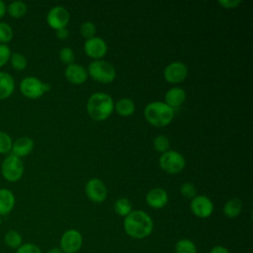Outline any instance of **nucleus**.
Instances as JSON below:
<instances>
[{
	"label": "nucleus",
	"mask_w": 253,
	"mask_h": 253,
	"mask_svg": "<svg viewBox=\"0 0 253 253\" xmlns=\"http://www.w3.org/2000/svg\"><path fill=\"white\" fill-rule=\"evenodd\" d=\"M46 253H63L59 247H52Z\"/></svg>",
	"instance_id": "obj_39"
},
{
	"label": "nucleus",
	"mask_w": 253,
	"mask_h": 253,
	"mask_svg": "<svg viewBox=\"0 0 253 253\" xmlns=\"http://www.w3.org/2000/svg\"><path fill=\"white\" fill-rule=\"evenodd\" d=\"M15 196L9 189H0V216L9 214L15 207Z\"/></svg>",
	"instance_id": "obj_17"
},
{
	"label": "nucleus",
	"mask_w": 253,
	"mask_h": 253,
	"mask_svg": "<svg viewBox=\"0 0 253 253\" xmlns=\"http://www.w3.org/2000/svg\"><path fill=\"white\" fill-rule=\"evenodd\" d=\"M34 148V140L28 136H21L13 141L11 152L15 156L21 158L32 152Z\"/></svg>",
	"instance_id": "obj_16"
},
{
	"label": "nucleus",
	"mask_w": 253,
	"mask_h": 253,
	"mask_svg": "<svg viewBox=\"0 0 253 253\" xmlns=\"http://www.w3.org/2000/svg\"><path fill=\"white\" fill-rule=\"evenodd\" d=\"M50 90V85L44 83L37 77H25L20 83L21 93L29 99H38L43 95L44 92Z\"/></svg>",
	"instance_id": "obj_6"
},
{
	"label": "nucleus",
	"mask_w": 253,
	"mask_h": 253,
	"mask_svg": "<svg viewBox=\"0 0 253 253\" xmlns=\"http://www.w3.org/2000/svg\"><path fill=\"white\" fill-rule=\"evenodd\" d=\"M241 3V0H218V4L224 8H234Z\"/></svg>",
	"instance_id": "obj_35"
},
{
	"label": "nucleus",
	"mask_w": 253,
	"mask_h": 253,
	"mask_svg": "<svg viewBox=\"0 0 253 253\" xmlns=\"http://www.w3.org/2000/svg\"><path fill=\"white\" fill-rule=\"evenodd\" d=\"M180 192L185 198L191 199V200L197 196V189L194 186V184L190 182H186L182 184L180 187Z\"/></svg>",
	"instance_id": "obj_31"
},
{
	"label": "nucleus",
	"mask_w": 253,
	"mask_h": 253,
	"mask_svg": "<svg viewBox=\"0 0 253 253\" xmlns=\"http://www.w3.org/2000/svg\"><path fill=\"white\" fill-rule=\"evenodd\" d=\"M126 233L135 239H142L151 234L153 229L152 218L143 211H131L124 220Z\"/></svg>",
	"instance_id": "obj_1"
},
{
	"label": "nucleus",
	"mask_w": 253,
	"mask_h": 253,
	"mask_svg": "<svg viewBox=\"0 0 253 253\" xmlns=\"http://www.w3.org/2000/svg\"><path fill=\"white\" fill-rule=\"evenodd\" d=\"M161 168L169 174H176L183 170L186 161L183 155L175 150H167L159 158Z\"/></svg>",
	"instance_id": "obj_7"
},
{
	"label": "nucleus",
	"mask_w": 253,
	"mask_h": 253,
	"mask_svg": "<svg viewBox=\"0 0 253 253\" xmlns=\"http://www.w3.org/2000/svg\"><path fill=\"white\" fill-rule=\"evenodd\" d=\"M210 253H229L228 249L224 246H221V245H216V246H213Z\"/></svg>",
	"instance_id": "obj_37"
},
{
	"label": "nucleus",
	"mask_w": 253,
	"mask_h": 253,
	"mask_svg": "<svg viewBox=\"0 0 253 253\" xmlns=\"http://www.w3.org/2000/svg\"><path fill=\"white\" fill-rule=\"evenodd\" d=\"M27 11H28L27 4L20 0L11 2L6 8V13H8L9 16L14 19H20L24 17Z\"/></svg>",
	"instance_id": "obj_20"
},
{
	"label": "nucleus",
	"mask_w": 253,
	"mask_h": 253,
	"mask_svg": "<svg viewBox=\"0 0 253 253\" xmlns=\"http://www.w3.org/2000/svg\"><path fill=\"white\" fill-rule=\"evenodd\" d=\"M153 146L156 151L164 153L169 149V146H170L169 139L165 135H162V134L156 135L153 139Z\"/></svg>",
	"instance_id": "obj_29"
},
{
	"label": "nucleus",
	"mask_w": 253,
	"mask_h": 253,
	"mask_svg": "<svg viewBox=\"0 0 253 253\" xmlns=\"http://www.w3.org/2000/svg\"><path fill=\"white\" fill-rule=\"evenodd\" d=\"M114 210L119 215L126 217L132 211V205L128 199L119 198L114 204Z\"/></svg>",
	"instance_id": "obj_24"
},
{
	"label": "nucleus",
	"mask_w": 253,
	"mask_h": 253,
	"mask_svg": "<svg viewBox=\"0 0 253 253\" xmlns=\"http://www.w3.org/2000/svg\"><path fill=\"white\" fill-rule=\"evenodd\" d=\"M144 116L155 126H167L174 117V110L164 102H151L144 109Z\"/></svg>",
	"instance_id": "obj_3"
},
{
	"label": "nucleus",
	"mask_w": 253,
	"mask_h": 253,
	"mask_svg": "<svg viewBox=\"0 0 253 253\" xmlns=\"http://www.w3.org/2000/svg\"><path fill=\"white\" fill-rule=\"evenodd\" d=\"M83 238L76 229L66 230L60 237L59 248L63 253H76L82 246Z\"/></svg>",
	"instance_id": "obj_8"
},
{
	"label": "nucleus",
	"mask_w": 253,
	"mask_h": 253,
	"mask_svg": "<svg viewBox=\"0 0 253 253\" xmlns=\"http://www.w3.org/2000/svg\"><path fill=\"white\" fill-rule=\"evenodd\" d=\"M175 252L176 253H198L196 244L188 239L182 238L178 240L175 244Z\"/></svg>",
	"instance_id": "obj_25"
},
{
	"label": "nucleus",
	"mask_w": 253,
	"mask_h": 253,
	"mask_svg": "<svg viewBox=\"0 0 253 253\" xmlns=\"http://www.w3.org/2000/svg\"><path fill=\"white\" fill-rule=\"evenodd\" d=\"M12 144L13 140L11 136L7 132L0 130V154L9 153L12 149Z\"/></svg>",
	"instance_id": "obj_28"
},
{
	"label": "nucleus",
	"mask_w": 253,
	"mask_h": 253,
	"mask_svg": "<svg viewBox=\"0 0 253 253\" xmlns=\"http://www.w3.org/2000/svg\"><path fill=\"white\" fill-rule=\"evenodd\" d=\"M11 49L8 44L0 43V67H3L10 59Z\"/></svg>",
	"instance_id": "obj_34"
},
{
	"label": "nucleus",
	"mask_w": 253,
	"mask_h": 253,
	"mask_svg": "<svg viewBox=\"0 0 253 253\" xmlns=\"http://www.w3.org/2000/svg\"><path fill=\"white\" fill-rule=\"evenodd\" d=\"M107 43L100 37H92L87 39L84 43V50L87 55L93 58H100L107 52Z\"/></svg>",
	"instance_id": "obj_13"
},
{
	"label": "nucleus",
	"mask_w": 253,
	"mask_h": 253,
	"mask_svg": "<svg viewBox=\"0 0 253 253\" xmlns=\"http://www.w3.org/2000/svg\"><path fill=\"white\" fill-rule=\"evenodd\" d=\"M15 90V81L11 74L0 71V100L9 98Z\"/></svg>",
	"instance_id": "obj_19"
},
{
	"label": "nucleus",
	"mask_w": 253,
	"mask_h": 253,
	"mask_svg": "<svg viewBox=\"0 0 253 253\" xmlns=\"http://www.w3.org/2000/svg\"><path fill=\"white\" fill-rule=\"evenodd\" d=\"M4 243L11 249H18L23 244L22 234L15 229H10L4 235Z\"/></svg>",
	"instance_id": "obj_22"
},
{
	"label": "nucleus",
	"mask_w": 253,
	"mask_h": 253,
	"mask_svg": "<svg viewBox=\"0 0 253 253\" xmlns=\"http://www.w3.org/2000/svg\"><path fill=\"white\" fill-rule=\"evenodd\" d=\"M190 207L193 213L200 218L209 217L213 211L212 202L208 197L203 195L196 196L195 198H193Z\"/></svg>",
	"instance_id": "obj_11"
},
{
	"label": "nucleus",
	"mask_w": 253,
	"mask_h": 253,
	"mask_svg": "<svg viewBox=\"0 0 253 253\" xmlns=\"http://www.w3.org/2000/svg\"><path fill=\"white\" fill-rule=\"evenodd\" d=\"M85 192L87 197L95 203H102L107 198L106 185L101 179L98 178H92L87 182Z\"/></svg>",
	"instance_id": "obj_10"
},
{
	"label": "nucleus",
	"mask_w": 253,
	"mask_h": 253,
	"mask_svg": "<svg viewBox=\"0 0 253 253\" xmlns=\"http://www.w3.org/2000/svg\"><path fill=\"white\" fill-rule=\"evenodd\" d=\"M13 36L12 27L5 22H0V43L8 44V42L12 41Z\"/></svg>",
	"instance_id": "obj_27"
},
{
	"label": "nucleus",
	"mask_w": 253,
	"mask_h": 253,
	"mask_svg": "<svg viewBox=\"0 0 253 253\" xmlns=\"http://www.w3.org/2000/svg\"><path fill=\"white\" fill-rule=\"evenodd\" d=\"M146 203L153 209H161L168 202V195L163 188H153L146 194Z\"/></svg>",
	"instance_id": "obj_15"
},
{
	"label": "nucleus",
	"mask_w": 253,
	"mask_h": 253,
	"mask_svg": "<svg viewBox=\"0 0 253 253\" xmlns=\"http://www.w3.org/2000/svg\"><path fill=\"white\" fill-rule=\"evenodd\" d=\"M68 35H69V32L66 28H60V29L56 30V37L60 40L66 39L68 37Z\"/></svg>",
	"instance_id": "obj_36"
},
{
	"label": "nucleus",
	"mask_w": 253,
	"mask_h": 253,
	"mask_svg": "<svg viewBox=\"0 0 253 253\" xmlns=\"http://www.w3.org/2000/svg\"><path fill=\"white\" fill-rule=\"evenodd\" d=\"M64 75L69 82L73 84H81L87 79L88 72L84 66L76 63H71L68 64L65 68Z\"/></svg>",
	"instance_id": "obj_14"
},
{
	"label": "nucleus",
	"mask_w": 253,
	"mask_h": 253,
	"mask_svg": "<svg viewBox=\"0 0 253 253\" xmlns=\"http://www.w3.org/2000/svg\"><path fill=\"white\" fill-rule=\"evenodd\" d=\"M9 61H10L11 66L15 70H17V71L24 70L27 67V64H28L27 58L25 57L24 54H22L20 52H13V53H11Z\"/></svg>",
	"instance_id": "obj_26"
},
{
	"label": "nucleus",
	"mask_w": 253,
	"mask_h": 253,
	"mask_svg": "<svg viewBox=\"0 0 253 253\" xmlns=\"http://www.w3.org/2000/svg\"><path fill=\"white\" fill-rule=\"evenodd\" d=\"M2 177L9 182H17L24 174V163L14 154L7 155L1 163Z\"/></svg>",
	"instance_id": "obj_5"
},
{
	"label": "nucleus",
	"mask_w": 253,
	"mask_h": 253,
	"mask_svg": "<svg viewBox=\"0 0 253 253\" xmlns=\"http://www.w3.org/2000/svg\"><path fill=\"white\" fill-rule=\"evenodd\" d=\"M80 33L86 39H90V38L94 37V35L96 33V27H95L94 23L91 21H86V22L82 23L80 26Z\"/></svg>",
	"instance_id": "obj_30"
},
{
	"label": "nucleus",
	"mask_w": 253,
	"mask_h": 253,
	"mask_svg": "<svg viewBox=\"0 0 253 253\" xmlns=\"http://www.w3.org/2000/svg\"><path fill=\"white\" fill-rule=\"evenodd\" d=\"M6 8H7V5L2 0H0V19H2L6 14Z\"/></svg>",
	"instance_id": "obj_38"
},
{
	"label": "nucleus",
	"mask_w": 253,
	"mask_h": 253,
	"mask_svg": "<svg viewBox=\"0 0 253 253\" xmlns=\"http://www.w3.org/2000/svg\"><path fill=\"white\" fill-rule=\"evenodd\" d=\"M242 210V203L238 198H232L228 200L223 206V213L229 217H236Z\"/></svg>",
	"instance_id": "obj_21"
},
{
	"label": "nucleus",
	"mask_w": 253,
	"mask_h": 253,
	"mask_svg": "<svg viewBox=\"0 0 253 253\" xmlns=\"http://www.w3.org/2000/svg\"><path fill=\"white\" fill-rule=\"evenodd\" d=\"M87 72L94 80L102 83L112 82L116 77L115 67L110 62L103 59H97L90 62Z\"/></svg>",
	"instance_id": "obj_4"
},
{
	"label": "nucleus",
	"mask_w": 253,
	"mask_h": 253,
	"mask_svg": "<svg viewBox=\"0 0 253 253\" xmlns=\"http://www.w3.org/2000/svg\"><path fill=\"white\" fill-rule=\"evenodd\" d=\"M16 253H42L41 248L31 242L23 243L18 249H16Z\"/></svg>",
	"instance_id": "obj_33"
},
{
	"label": "nucleus",
	"mask_w": 253,
	"mask_h": 253,
	"mask_svg": "<svg viewBox=\"0 0 253 253\" xmlns=\"http://www.w3.org/2000/svg\"><path fill=\"white\" fill-rule=\"evenodd\" d=\"M1 223H2V218H1V216H0V226H1Z\"/></svg>",
	"instance_id": "obj_40"
},
{
	"label": "nucleus",
	"mask_w": 253,
	"mask_h": 253,
	"mask_svg": "<svg viewBox=\"0 0 253 253\" xmlns=\"http://www.w3.org/2000/svg\"><path fill=\"white\" fill-rule=\"evenodd\" d=\"M114 101L110 95L103 92L92 94L87 102V112L96 121L106 120L113 112Z\"/></svg>",
	"instance_id": "obj_2"
},
{
	"label": "nucleus",
	"mask_w": 253,
	"mask_h": 253,
	"mask_svg": "<svg viewBox=\"0 0 253 253\" xmlns=\"http://www.w3.org/2000/svg\"><path fill=\"white\" fill-rule=\"evenodd\" d=\"M59 58L63 63H66L67 65L71 64V63H73L74 58H75L74 51L70 47H67V46L62 47L59 50Z\"/></svg>",
	"instance_id": "obj_32"
},
{
	"label": "nucleus",
	"mask_w": 253,
	"mask_h": 253,
	"mask_svg": "<svg viewBox=\"0 0 253 253\" xmlns=\"http://www.w3.org/2000/svg\"><path fill=\"white\" fill-rule=\"evenodd\" d=\"M188 74V67L182 61H174L169 63L164 71V78L170 83H178L182 82Z\"/></svg>",
	"instance_id": "obj_12"
},
{
	"label": "nucleus",
	"mask_w": 253,
	"mask_h": 253,
	"mask_svg": "<svg viewBox=\"0 0 253 253\" xmlns=\"http://www.w3.org/2000/svg\"><path fill=\"white\" fill-rule=\"evenodd\" d=\"M69 12L63 6H54L52 7L47 15L46 22L54 30H58L60 28H65L67 23L69 22Z\"/></svg>",
	"instance_id": "obj_9"
},
{
	"label": "nucleus",
	"mask_w": 253,
	"mask_h": 253,
	"mask_svg": "<svg viewBox=\"0 0 253 253\" xmlns=\"http://www.w3.org/2000/svg\"><path fill=\"white\" fill-rule=\"evenodd\" d=\"M164 99V103L174 110V108H178L184 103L186 99V92L180 87H173L166 92Z\"/></svg>",
	"instance_id": "obj_18"
},
{
	"label": "nucleus",
	"mask_w": 253,
	"mask_h": 253,
	"mask_svg": "<svg viewBox=\"0 0 253 253\" xmlns=\"http://www.w3.org/2000/svg\"><path fill=\"white\" fill-rule=\"evenodd\" d=\"M114 107L118 114H120L121 116H129L134 112L135 109L133 101L128 98L120 99L116 103V105H114Z\"/></svg>",
	"instance_id": "obj_23"
}]
</instances>
